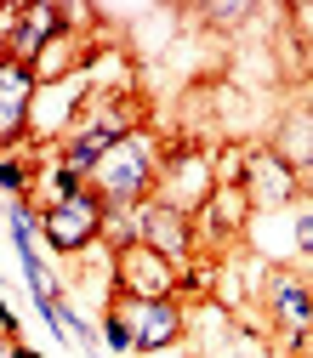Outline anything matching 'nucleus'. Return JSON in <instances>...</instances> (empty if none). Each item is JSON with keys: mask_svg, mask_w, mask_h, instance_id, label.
I'll use <instances>...</instances> for the list:
<instances>
[{"mask_svg": "<svg viewBox=\"0 0 313 358\" xmlns=\"http://www.w3.org/2000/svg\"><path fill=\"white\" fill-rule=\"evenodd\" d=\"M160 159H165V148H160V137L143 125V131H131V137L85 176L92 182V194L109 205V210H137V205H148L154 194H160Z\"/></svg>", "mask_w": 313, "mask_h": 358, "instance_id": "1", "label": "nucleus"}, {"mask_svg": "<svg viewBox=\"0 0 313 358\" xmlns=\"http://www.w3.org/2000/svg\"><path fill=\"white\" fill-rule=\"evenodd\" d=\"M34 234H40V245H46L52 256H63V262L92 256V250H103V239H109V205L85 188L80 199H69V205H57V210H46V216H34Z\"/></svg>", "mask_w": 313, "mask_h": 358, "instance_id": "2", "label": "nucleus"}, {"mask_svg": "<svg viewBox=\"0 0 313 358\" xmlns=\"http://www.w3.org/2000/svg\"><path fill=\"white\" fill-rule=\"evenodd\" d=\"M216 194V171H211V148L200 143H171L165 159H160V205L183 210V216H200L205 199Z\"/></svg>", "mask_w": 313, "mask_h": 358, "instance_id": "3", "label": "nucleus"}, {"mask_svg": "<svg viewBox=\"0 0 313 358\" xmlns=\"http://www.w3.org/2000/svg\"><path fill=\"white\" fill-rule=\"evenodd\" d=\"M114 296L125 301H183V262L160 256L154 245L114 250Z\"/></svg>", "mask_w": 313, "mask_h": 358, "instance_id": "4", "label": "nucleus"}, {"mask_svg": "<svg viewBox=\"0 0 313 358\" xmlns=\"http://www.w3.org/2000/svg\"><path fill=\"white\" fill-rule=\"evenodd\" d=\"M92 80L74 74V80H57V85H40V97L29 108V143L40 148H63V137L92 114Z\"/></svg>", "mask_w": 313, "mask_h": 358, "instance_id": "5", "label": "nucleus"}, {"mask_svg": "<svg viewBox=\"0 0 313 358\" xmlns=\"http://www.w3.org/2000/svg\"><path fill=\"white\" fill-rule=\"evenodd\" d=\"M302 194H307V176L291 159H279L267 143H251V165H245V199H251V210L256 216H274V210H291Z\"/></svg>", "mask_w": 313, "mask_h": 358, "instance_id": "6", "label": "nucleus"}, {"mask_svg": "<svg viewBox=\"0 0 313 358\" xmlns=\"http://www.w3.org/2000/svg\"><path fill=\"white\" fill-rule=\"evenodd\" d=\"M262 313L274 336H302L313 330V273L307 267H274L267 273V290H262Z\"/></svg>", "mask_w": 313, "mask_h": 358, "instance_id": "7", "label": "nucleus"}, {"mask_svg": "<svg viewBox=\"0 0 313 358\" xmlns=\"http://www.w3.org/2000/svg\"><path fill=\"white\" fill-rule=\"evenodd\" d=\"M114 301L125 307L131 330H137V352L143 358L188 347V301H125V296H114Z\"/></svg>", "mask_w": 313, "mask_h": 358, "instance_id": "8", "label": "nucleus"}, {"mask_svg": "<svg viewBox=\"0 0 313 358\" xmlns=\"http://www.w3.org/2000/svg\"><path fill=\"white\" fill-rule=\"evenodd\" d=\"M40 97V80L29 63L0 57V143H23L29 137V108Z\"/></svg>", "mask_w": 313, "mask_h": 358, "instance_id": "9", "label": "nucleus"}, {"mask_svg": "<svg viewBox=\"0 0 313 358\" xmlns=\"http://www.w3.org/2000/svg\"><path fill=\"white\" fill-rule=\"evenodd\" d=\"M143 245H154L160 256H171V262H194L200 256V234H194V216H183V210H171V205H160V199H148L143 205Z\"/></svg>", "mask_w": 313, "mask_h": 358, "instance_id": "10", "label": "nucleus"}, {"mask_svg": "<svg viewBox=\"0 0 313 358\" xmlns=\"http://www.w3.org/2000/svg\"><path fill=\"white\" fill-rule=\"evenodd\" d=\"M85 188H92V182H85L74 165H63V154H57V148H46V165H40L34 188H29V210H34V216H46V210H57V205L80 199Z\"/></svg>", "mask_w": 313, "mask_h": 358, "instance_id": "11", "label": "nucleus"}, {"mask_svg": "<svg viewBox=\"0 0 313 358\" xmlns=\"http://www.w3.org/2000/svg\"><path fill=\"white\" fill-rule=\"evenodd\" d=\"M279 159H291L296 171H313V108L307 103H291L279 120H274V137H267Z\"/></svg>", "mask_w": 313, "mask_h": 358, "instance_id": "12", "label": "nucleus"}, {"mask_svg": "<svg viewBox=\"0 0 313 358\" xmlns=\"http://www.w3.org/2000/svg\"><path fill=\"white\" fill-rule=\"evenodd\" d=\"M245 165H251V143H245V137H222V143L211 148L216 188H245Z\"/></svg>", "mask_w": 313, "mask_h": 358, "instance_id": "13", "label": "nucleus"}, {"mask_svg": "<svg viewBox=\"0 0 313 358\" xmlns=\"http://www.w3.org/2000/svg\"><path fill=\"white\" fill-rule=\"evenodd\" d=\"M97 330H103V347L114 352V358H125V352H137V330H131V319H125V307L109 296L103 301V313H97Z\"/></svg>", "mask_w": 313, "mask_h": 358, "instance_id": "14", "label": "nucleus"}, {"mask_svg": "<svg viewBox=\"0 0 313 358\" xmlns=\"http://www.w3.org/2000/svg\"><path fill=\"white\" fill-rule=\"evenodd\" d=\"M205 17H211V23H222V29H234V23L256 17V6H205Z\"/></svg>", "mask_w": 313, "mask_h": 358, "instance_id": "15", "label": "nucleus"}, {"mask_svg": "<svg viewBox=\"0 0 313 358\" xmlns=\"http://www.w3.org/2000/svg\"><path fill=\"white\" fill-rule=\"evenodd\" d=\"M6 358H40V352H34L29 341H12V347H6Z\"/></svg>", "mask_w": 313, "mask_h": 358, "instance_id": "16", "label": "nucleus"}, {"mask_svg": "<svg viewBox=\"0 0 313 358\" xmlns=\"http://www.w3.org/2000/svg\"><path fill=\"white\" fill-rule=\"evenodd\" d=\"M291 17H296L302 29H313V6H291Z\"/></svg>", "mask_w": 313, "mask_h": 358, "instance_id": "17", "label": "nucleus"}, {"mask_svg": "<svg viewBox=\"0 0 313 358\" xmlns=\"http://www.w3.org/2000/svg\"><path fill=\"white\" fill-rule=\"evenodd\" d=\"M307 273H313V267H307Z\"/></svg>", "mask_w": 313, "mask_h": 358, "instance_id": "18", "label": "nucleus"}]
</instances>
